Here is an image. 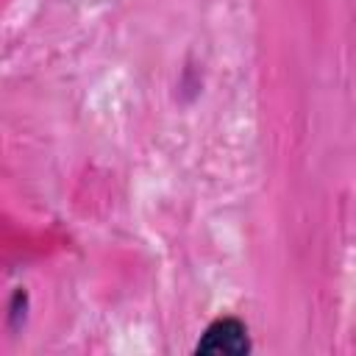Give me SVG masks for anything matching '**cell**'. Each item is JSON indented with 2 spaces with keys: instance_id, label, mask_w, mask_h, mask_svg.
I'll list each match as a JSON object with an SVG mask.
<instances>
[{
  "instance_id": "1",
  "label": "cell",
  "mask_w": 356,
  "mask_h": 356,
  "mask_svg": "<svg viewBox=\"0 0 356 356\" xmlns=\"http://www.w3.org/2000/svg\"><path fill=\"white\" fill-rule=\"evenodd\" d=\"M250 350L248 328L236 317H217L206 325L203 337L195 345V353H225V356H245Z\"/></svg>"
}]
</instances>
